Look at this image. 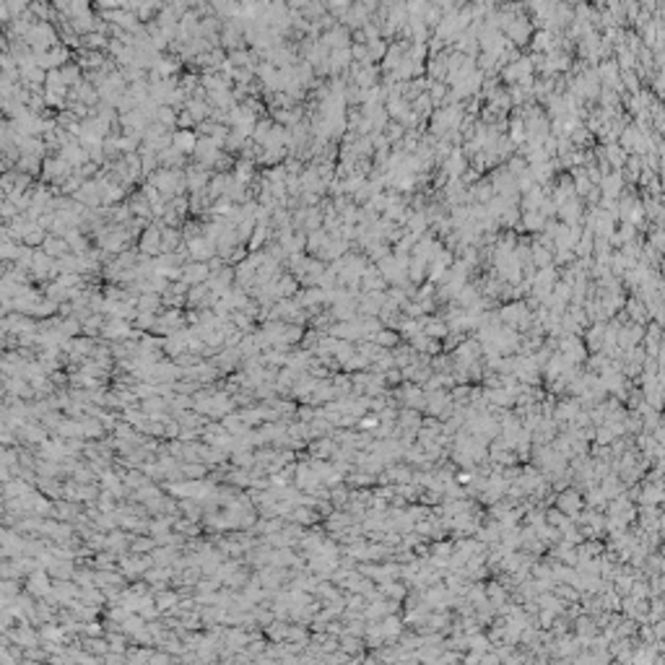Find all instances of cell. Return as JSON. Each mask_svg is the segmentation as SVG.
Here are the masks:
<instances>
[{
    "instance_id": "1",
    "label": "cell",
    "mask_w": 665,
    "mask_h": 665,
    "mask_svg": "<svg viewBox=\"0 0 665 665\" xmlns=\"http://www.w3.org/2000/svg\"><path fill=\"white\" fill-rule=\"evenodd\" d=\"M174 143H177L180 151H192L195 148V136H192V132H177Z\"/></svg>"
}]
</instances>
